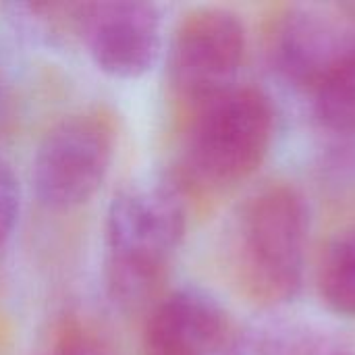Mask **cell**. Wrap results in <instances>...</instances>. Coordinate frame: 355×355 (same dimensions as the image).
<instances>
[{
    "label": "cell",
    "instance_id": "cell-11",
    "mask_svg": "<svg viewBox=\"0 0 355 355\" xmlns=\"http://www.w3.org/2000/svg\"><path fill=\"white\" fill-rule=\"evenodd\" d=\"M19 206H21L19 181L10 171V166L0 158V245H4L6 239L12 235V229L19 218Z\"/></svg>",
    "mask_w": 355,
    "mask_h": 355
},
{
    "label": "cell",
    "instance_id": "cell-9",
    "mask_svg": "<svg viewBox=\"0 0 355 355\" xmlns=\"http://www.w3.org/2000/svg\"><path fill=\"white\" fill-rule=\"evenodd\" d=\"M318 291L331 312L355 316V227L327 245L318 268Z\"/></svg>",
    "mask_w": 355,
    "mask_h": 355
},
{
    "label": "cell",
    "instance_id": "cell-2",
    "mask_svg": "<svg viewBox=\"0 0 355 355\" xmlns=\"http://www.w3.org/2000/svg\"><path fill=\"white\" fill-rule=\"evenodd\" d=\"M308 210L302 193L283 181L258 187L241 204L233 225V272L245 300L279 308L295 300L304 283Z\"/></svg>",
    "mask_w": 355,
    "mask_h": 355
},
{
    "label": "cell",
    "instance_id": "cell-8",
    "mask_svg": "<svg viewBox=\"0 0 355 355\" xmlns=\"http://www.w3.org/2000/svg\"><path fill=\"white\" fill-rule=\"evenodd\" d=\"M229 335L231 322L223 306L200 289L183 287L154 304L141 355H218Z\"/></svg>",
    "mask_w": 355,
    "mask_h": 355
},
{
    "label": "cell",
    "instance_id": "cell-3",
    "mask_svg": "<svg viewBox=\"0 0 355 355\" xmlns=\"http://www.w3.org/2000/svg\"><path fill=\"white\" fill-rule=\"evenodd\" d=\"M275 137L270 98L252 85H235L193 108L185 135V177L210 191L233 189L266 160Z\"/></svg>",
    "mask_w": 355,
    "mask_h": 355
},
{
    "label": "cell",
    "instance_id": "cell-1",
    "mask_svg": "<svg viewBox=\"0 0 355 355\" xmlns=\"http://www.w3.org/2000/svg\"><path fill=\"white\" fill-rule=\"evenodd\" d=\"M185 233L177 187L131 181L110 200L104 225V279L110 300L137 310L152 300Z\"/></svg>",
    "mask_w": 355,
    "mask_h": 355
},
{
    "label": "cell",
    "instance_id": "cell-10",
    "mask_svg": "<svg viewBox=\"0 0 355 355\" xmlns=\"http://www.w3.org/2000/svg\"><path fill=\"white\" fill-rule=\"evenodd\" d=\"M318 121L339 133H355V46L314 92Z\"/></svg>",
    "mask_w": 355,
    "mask_h": 355
},
{
    "label": "cell",
    "instance_id": "cell-6",
    "mask_svg": "<svg viewBox=\"0 0 355 355\" xmlns=\"http://www.w3.org/2000/svg\"><path fill=\"white\" fill-rule=\"evenodd\" d=\"M354 46L355 8L347 4L285 6L268 31V56L277 73L312 94Z\"/></svg>",
    "mask_w": 355,
    "mask_h": 355
},
{
    "label": "cell",
    "instance_id": "cell-4",
    "mask_svg": "<svg viewBox=\"0 0 355 355\" xmlns=\"http://www.w3.org/2000/svg\"><path fill=\"white\" fill-rule=\"evenodd\" d=\"M245 46V27L233 10L191 8L179 19L168 44L166 71L173 89L193 110L235 87Z\"/></svg>",
    "mask_w": 355,
    "mask_h": 355
},
{
    "label": "cell",
    "instance_id": "cell-7",
    "mask_svg": "<svg viewBox=\"0 0 355 355\" xmlns=\"http://www.w3.org/2000/svg\"><path fill=\"white\" fill-rule=\"evenodd\" d=\"M79 37L104 75L139 79L160 54L162 17L150 2H92L83 4Z\"/></svg>",
    "mask_w": 355,
    "mask_h": 355
},
{
    "label": "cell",
    "instance_id": "cell-12",
    "mask_svg": "<svg viewBox=\"0 0 355 355\" xmlns=\"http://www.w3.org/2000/svg\"><path fill=\"white\" fill-rule=\"evenodd\" d=\"M62 355H102V354L92 352V349H73V352H67V354H62Z\"/></svg>",
    "mask_w": 355,
    "mask_h": 355
},
{
    "label": "cell",
    "instance_id": "cell-5",
    "mask_svg": "<svg viewBox=\"0 0 355 355\" xmlns=\"http://www.w3.org/2000/svg\"><path fill=\"white\" fill-rule=\"evenodd\" d=\"M114 156L110 123L94 112L71 114L40 141L31 181L40 204L71 210L89 202L108 177Z\"/></svg>",
    "mask_w": 355,
    "mask_h": 355
}]
</instances>
